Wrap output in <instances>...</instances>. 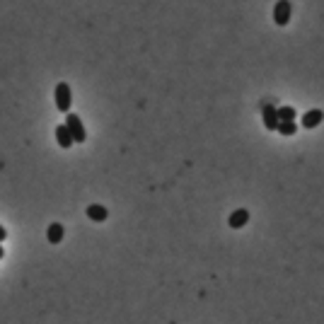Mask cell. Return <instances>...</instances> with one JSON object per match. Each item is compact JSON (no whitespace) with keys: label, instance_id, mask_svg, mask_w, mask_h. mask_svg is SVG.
<instances>
[{"label":"cell","instance_id":"obj_1","mask_svg":"<svg viewBox=\"0 0 324 324\" xmlns=\"http://www.w3.org/2000/svg\"><path fill=\"white\" fill-rule=\"evenodd\" d=\"M54 97H56V107H58V111L68 114V111H70V104H73V90H70V85L58 83L56 85Z\"/></svg>","mask_w":324,"mask_h":324},{"label":"cell","instance_id":"obj_2","mask_svg":"<svg viewBox=\"0 0 324 324\" xmlns=\"http://www.w3.org/2000/svg\"><path fill=\"white\" fill-rule=\"evenodd\" d=\"M65 126H68V131H70V136H73L75 143H85L87 140V131H85L83 121H80V116L78 114H65Z\"/></svg>","mask_w":324,"mask_h":324},{"label":"cell","instance_id":"obj_3","mask_svg":"<svg viewBox=\"0 0 324 324\" xmlns=\"http://www.w3.org/2000/svg\"><path fill=\"white\" fill-rule=\"evenodd\" d=\"M290 15H293L290 0H278L276 5H273V22H276L278 27H286L288 22H290Z\"/></svg>","mask_w":324,"mask_h":324},{"label":"cell","instance_id":"obj_4","mask_svg":"<svg viewBox=\"0 0 324 324\" xmlns=\"http://www.w3.org/2000/svg\"><path fill=\"white\" fill-rule=\"evenodd\" d=\"M261 119H264V126H266V131H276L278 126V111L273 104L264 102L261 104Z\"/></svg>","mask_w":324,"mask_h":324},{"label":"cell","instance_id":"obj_5","mask_svg":"<svg viewBox=\"0 0 324 324\" xmlns=\"http://www.w3.org/2000/svg\"><path fill=\"white\" fill-rule=\"evenodd\" d=\"M56 140H58V145H61L63 150H68V148H73L75 145V140H73V136H70V131H68L65 123H58V126H56Z\"/></svg>","mask_w":324,"mask_h":324},{"label":"cell","instance_id":"obj_6","mask_svg":"<svg viewBox=\"0 0 324 324\" xmlns=\"http://www.w3.org/2000/svg\"><path fill=\"white\" fill-rule=\"evenodd\" d=\"M322 121H324V111L322 109H310L305 116H303L300 123H303V129H317Z\"/></svg>","mask_w":324,"mask_h":324},{"label":"cell","instance_id":"obj_7","mask_svg":"<svg viewBox=\"0 0 324 324\" xmlns=\"http://www.w3.org/2000/svg\"><path fill=\"white\" fill-rule=\"evenodd\" d=\"M85 213H87V218H90V220H94V222H104L107 218H109V211H107L104 206H99V204H90Z\"/></svg>","mask_w":324,"mask_h":324},{"label":"cell","instance_id":"obj_8","mask_svg":"<svg viewBox=\"0 0 324 324\" xmlns=\"http://www.w3.org/2000/svg\"><path fill=\"white\" fill-rule=\"evenodd\" d=\"M63 237H65L63 225H61V222H51V225H48V230H46V240L51 242V244H61Z\"/></svg>","mask_w":324,"mask_h":324},{"label":"cell","instance_id":"obj_9","mask_svg":"<svg viewBox=\"0 0 324 324\" xmlns=\"http://www.w3.org/2000/svg\"><path fill=\"white\" fill-rule=\"evenodd\" d=\"M247 220H250V213L244 211V208H240V211H235V213L230 215V228H235V230H240V228H244L247 225Z\"/></svg>","mask_w":324,"mask_h":324},{"label":"cell","instance_id":"obj_10","mask_svg":"<svg viewBox=\"0 0 324 324\" xmlns=\"http://www.w3.org/2000/svg\"><path fill=\"white\" fill-rule=\"evenodd\" d=\"M276 131H278V133H281V136H295L297 123H295V121H278Z\"/></svg>","mask_w":324,"mask_h":324},{"label":"cell","instance_id":"obj_11","mask_svg":"<svg viewBox=\"0 0 324 324\" xmlns=\"http://www.w3.org/2000/svg\"><path fill=\"white\" fill-rule=\"evenodd\" d=\"M278 111V121H295V109L293 107H276Z\"/></svg>","mask_w":324,"mask_h":324},{"label":"cell","instance_id":"obj_12","mask_svg":"<svg viewBox=\"0 0 324 324\" xmlns=\"http://www.w3.org/2000/svg\"><path fill=\"white\" fill-rule=\"evenodd\" d=\"M3 240H8V230H5V228L0 225V242H3Z\"/></svg>","mask_w":324,"mask_h":324},{"label":"cell","instance_id":"obj_13","mask_svg":"<svg viewBox=\"0 0 324 324\" xmlns=\"http://www.w3.org/2000/svg\"><path fill=\"white\" fill-rule=\"evenodd\" d=\"M0 259H5V250H3V242H0Z\"/></svg>","mask_w":324,"mask_h":324}]
</instances>
